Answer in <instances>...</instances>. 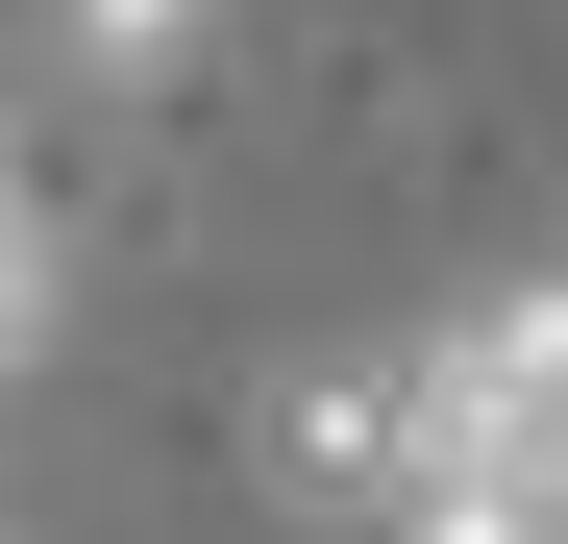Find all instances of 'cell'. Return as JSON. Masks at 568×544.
I'll use <instances>...</instances> for the list:
<instances>
[{
	"instance_id": "cell-3",
	"label": "cell",
	"mask_w": 568,
	"mask_h": 544,
	"mask_svg": "<svg viewBox=\"0 0 568 544\" xmlns=\"http://www.w3.org/2000/svg\"><path fill=\"white\" fill-rule=\"evenodd\" d=\"M50 346V199H26V149H0V372Z\"/></svg>"
},
{
	"instance_id": "cell-1",
	"label": "cell",
	"mask_w": 568,
	"mask_h": 544,
	"mask_svg": "<svg viewBox=\"0 0 568 544\" xmlns=\"http://www.w3.org/2000/svg\"><path fill=\"white\" fill-rule=\"evenodd\" d=\"M396 544H568V272L396 346Z\"/></svg>"
},
{
	"instance_id": "cell-2",
	"label": "cell",
	"mask_w": 568,
	"mask_h": 544,
	"mask_svg": "<svg viewBox=\"0 0 568 544\" xmlns=\"http://www.w3.org/2000/svg\"><path fill=\"white\" fill-rule=\"evenodd\" d=\"M199 26H223V0H50L74 100H173V74H199Z\"/></svg>"
}]
</instances>
